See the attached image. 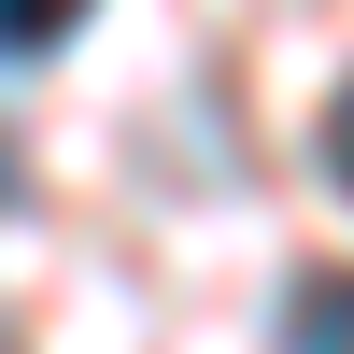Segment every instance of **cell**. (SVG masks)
Segmentation results:
<instances>
[{"instance_id":"cell-3","label":"cell","mask_w":354,"mask_h":354,"mask_svg":"<svg viewBox=\"0 0 354 354\" xmlns=\"http://www.w3.org/2000/svg\"><path fill=\"white\" fill-rule=\"evenodd\" d=\"M326 170H340V185H354V85H340V100H326Z\"/></svg>"},{"instance_id":"cell-1","label":"cell","mask_w":354,"mask_h":354,"mask_svg":"<svg viewBox=\"0 0 354 354\" xmlns=\"http://www.w3.org/2000/svg\"><path fill=\"white\" fill-rule=\"evenodd\" d=\"M283 354H354V283H298L283 298Z\"/></svg>"},{"instance_id":"cell-4","label":"cell","mask_w":354,"mask_h":354,"mask_svg":"<svg viewBox=\"0 0 354 354\" xmlns=\"http://www.w3.org/2000/svg\"><path fill=\"white\" fill-rule=\"evenodd\" d=\"M15 185H28V170H15V142H0V198H15Z\"/></svg>"},{"instance_id":"cell-2","label":"cell","mask_w":354,"mask_h":354,"mask_svg":"<svg viewBox=\"0 0 354 354\" xmlns=\"http://www.w3.org/2000/svg\"><path fill=\"white\" fill-rule=\"evenodd\" d=\"M85 28V0H0V57H57Z\"/></svg>"}]
</instances>
